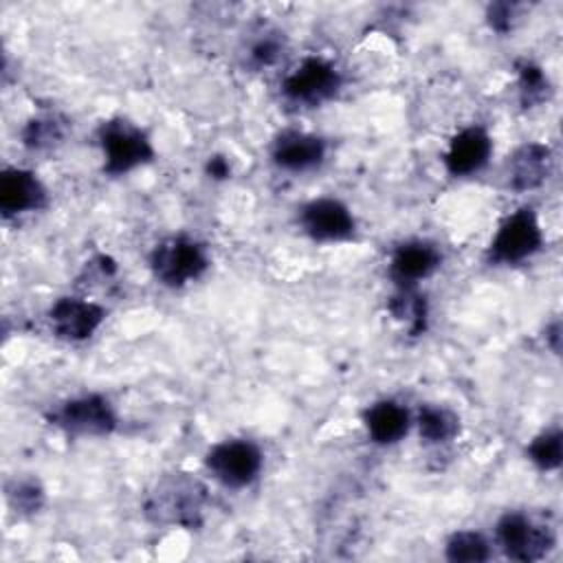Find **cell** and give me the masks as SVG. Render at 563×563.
Wrapping results in <instances>:
<instances>
[{"label":"cell","instance_id":"1","mask_svg":"<svg viewBox=\"0 0 563 563\" xmlns=\"http://www.w3.org/2000/svg\"><path fill=\"white\" fill-rule=\"evenodd\" d=\"M211 264L207 246L185 233L161 240L150 253L152 277L165 288H183L200 279Z\"/></svg>","mask_w":563,"mask_h":563},{"label":"cell","instance_id":"2","mask_svg":"<svg viewBox=\"0 0 563 563\" xmlns=\"http://www.w3.org/2000/svg\"><path fill=\"white\" fill-rule=\"evenodd\" d=\"M97 143L103 156V172L108 176H125L154 158V145L145 130L123 117L103 121L97 130Z\"/></svg>","mask_w":563,"mask_h":563},{"label":"cell","instance_id":"3","mask_svg":"<svg viewBox=\"0 0 563 563\" xmlns=\"http://www.w3.org/2000/svg\"><path fill=\"white\" fill-rule=\"evenodd\" d=\"M207 501L205 486L187 475H174L158 484L145 504V512L156 523L194 528L200 523Z\"/></svg>","mask_w":563,"mask_h":563},{"label":"cell","instance_id":"4","mask_svg":"<svg viewBox=\"0 0 563 563\" xmlns=\"http://www.w3.org/2000/svg\"><path fill=\"white\" fill-rule=\"evenodd\" d=\"M543 246V229L532 207H519L508 213L495 235L488 242L486 260L493 266H517L532 255H537Z\"/></svg>","mask_w":563,"mask_h":563},{"label":"cell","instance_id":"5","mask_svg":"<svg viewBox=\"0 0 563 563\" xmlns=\"http://www.w3.org/2000/svg\"><path fill=\"white\" fill-rule=\"evenodd\" d=\"M343 88L341 70L321 55L303 57L282 81V95L288 103L317 108L328 103Z\"/></svg>","mask_w":563,"mask_h":563},{"label":"cell","instance_id":"6","mask_svg":"<svg viewBox=\"0 0 563 563\" xmlns=\"http://www.w3.org/2000/svg\"><path fill=\"white\" fill-rule=\"evenodd\" d=\"M495 541L508 559L534 563L550 554L556 537L548 523H539L526 512L508 510L495 523Z\"/></svg>","mask_w":563,"mask_h":563},{"label":"cell","instance_id":"7","mask_svg":"<svg viewBox=\"0 0 563 563\" xmlns=\"http://www.w3.org/2000/svg\"><path fill=\"white\" fill-rule=\"evenodd\" d=\"M205 468L227 488H246L260 477L264 468V453L253 440L229 438L207 451Z\"/></svg>","mask_w":563,"mask_h":563},{"label":"cell","instance_id":"8","mask_svg":"<svg viewBox=\"0 0 563 563\" xmlns=\"http://www.w3.org/2000/svg\"><path fill=\"white\" fill-rule=\"evenodd\" d=\"M48 422L68 435L77 438H101L110 435L117 424V411L112 402L101 394H81L66 398L51 413Z\"/></svg>","mask_w":563,"mask_h":563},{"label":"cell","instance_id":"9","mask_svg":"<svg viewBox=\"0 0 563 563\" xmlns=\"http://www.w3.org/2000/svg\"><path fill=\"white\" fill-rule=\"evenodd\" d=\"M301 231L314 242H343L356 233L354 213L339 198L321 196L301 205L297 213Z\"/></svg>","mask_w":563,"mask_h":563},{"label":"cell","instance_id":"10","mask_svg":"<svg viewBox=\"0 0 563 563\" xmlns=\"http://www.w3.org/2000/svg\"><path fill=\"white\" fill-rule=\"evenodd\" d=\"M46 317L55 339L66 343H81L101 328L106 321V308L86 297L66 295L53 301Z\"/></svg>","mask_w":563,"mask_h":563},{"label":"cell","instance_id":"11","mask_svg":"<svg viewBox=\"0 0 563 563\" xmlns=\"http://www.w3.org/2000/svg\"><path fill=\"white\" fill-rule=\"evenodd\" d=\"M442 264L440 249L429 240H405L389 257V277L396 288H416L422 279L431 277Z\"/></svg>","mask_w":563,"mask_h":563},{"label":"cell","instance_id":"12","mask_svg":"<svg viewBox=\"0 0 563 563\" xmlns=\"http://www.w3.org/2000/svg\"><path fill=\"white\" fill-rule=\"evenodd\" d=\"M48 194L35 172L24 167H7L0 174V213L18 218L44 209Z\"/></svg>","mask_w":563,"mask_h":563},{"label":"cell","instance_id":"13","mask_svg":"<svg viewBox=\"0 0 563 563\" xmlns=\"http://www.w3.org/2000/svg\"><path fill=\"white\" fill-rule=\"evenodd\" d=\"M328 145L321 136L301 132V130H284L275 136L271 145V161L277 169L301 174L319 167L325 161Z\"/></svg>","mask_w":563,"mask_h":563},{"label":"cell","instance_id":"14","mask_svg":"<svg viewBox=\"0 0 563 563\" xmlns=\"http://www.w3.org/2000/svg\"><path fill=\"white\" fill-rule=\"evenodd\" d=\"M493 154V139L482 125H468L455 132L444 152V167L453 178L477 174Z\"/></svg>","mask_w":563,"mask_h":563},{"label":"cell","instance_id":"15","mask_svg":"<svg viewBox=\"0 0 563 563\" xmlns=\"http://www.w3.org/2000/svg\"><path fill=\"white\" fill-rule=\"evenodd\" d=\"M554 167V154L545 143H523L519 145L506 163L508 187L515 191H532L545 185Z\"/></svg>","mask_w":563,"mask_h":563},{"label":"cell","instance_id":"16","mask_svg":"<svg viewBox=\"0 0 563 563\" xmlns=\"http://www.w3.org/2000/svg\"><path fill=\"white\" fill-rule=\"evenodd\" d=\"M363 427L374 444L391 446L409 433L411 413L402 402L394 398H383L372 402L363 411Z\"/></svg>","mask_w":563,"mask_h":563},{"label":"cell","instance_id":"17","mask_svg":"<svg viewBox=\"0 0 563 563\" xmlns=\"http://www.w3.org/2000/svg\"><path fill=\"white\" fill-rule=\"evenodd\" d=\"M387 312L407 330L409 336H420L429 325L427 297L416 288H396L387 299Z\"/></svg>","mask_w":563,"mask_h":563},{"label":"cell","instance_id":"18","mask_svg":"<svg viewBox=\"0 0 563 563\" xmlns=\"http://www.w3.org/2000/svg\"><path fill=\"white\" fill-rule=\"evenodd\" d=\"M70 125L68 121L57 112H46L31 117L22 128V145L31 152H48L64 143Z\"/></svg>","mask_w":563,"mask_h":563},{"label":"cell","instance_id":"19","mask_svg":"<svg viewBox=\"0 0 563 563\" xmlns=\"http://www.w3.org/2000/svg\"><path fill=\"white\" fill-rule=\"evenodd\" d=\"M418 435L424 444H446L460 433V418L442 405H422L416 413Z\"/></svg>","mask_w":563,"mask_h":563},{"label":"cell","instance_id":"20","mask_svg":"<svg viewBox=\"0 0 563 563\" xmlns=\"http://www.w3.org/2000/svg\"><path fill=\"white\" fill-rule=\"evenodd\" d=\"M517 70V92H519V103L521 108H537L545 103L552 95V84L545 70L534 64L532 59H519L515 64Z\"/></svg>","mask_w":563,"mask_h":563},{"label":"cell","instance_id":"21","mask_svg":"<svg viewBox=\"0 0 563 563\" xmlns=\"http://www.w3.org/2000/svg\"><path fill=\"white\" fill-rule=\"evenodd\" d=\"M444 556L453 563H482L490 559V543L477 530H457L446 539Z\"/></svg>","mask_w":563,"mask_h":563},{"label":"cell","instance_id":"22","mask_svg":"<svg viewBox=\"0 0 563 563\" xmlns=\"http://www.w3.org/2000/svg\"><path fill=\"white\" fill-rule=\"evenodd\" d=\"M561 442H563V435H561L559 427L543 429L541 433H537L530 440V444L526 449V455L534 464V468H539L543 473L559 471L561 462H563V446H561Z\"/></svg>","mask_w":563,"mask_h":563},{"label":"cell","instance_id":"23","mask_svg":"<svg viewBox=\"0 0 563 563\" xmlns=\"http://www.w3.org/2000/svg\"><path fill=\"white\" fill-rule=\"evenodd\" d=\"M7 504L18 512V515H35L44 506V488L40 486L37 479L22 477L13 479L4 486Z\"/></svg>","mask_w":563,"mask_h":563},{"label":"cell","instance_id":"24","mask_svg":"<svg viewBox=\"0 0 563 563\" xmlns=\"http://www.w3.org/2000/svg\"><path fill=\"white\" fill-rule=\"evenodd\" d=\"M282 53H284V42L277 37V33H266L251 44L249 64L255 68H268L279 62Z\"/></svg>","mask_w":563,"mask_h":563},{"label":"cell","instance_id":"25","mask_svg":"<svg viewBox=\"0 0 563 563\" xmlns=\"http://www.w3.org/2000/svg\"><path fill=\"white\" fill-rule=\"evenodd\" d=\"M521 9L523 4L519 2H490L486 7V22L495 33L506 35L517 26L521 18Z\"/></svg>","mask_w":563,"mask_h":563},{"label":"cell","instance_id":"26","mask_svg":"<svg viewBox=\"0 0 563 563\" xmlns=\"http://www.w3.org/2000/svg\"><path fill=\"white\" fill-rule=\"evenodd\" d=\"M205 172H207V176L213 178V180H224V178L231 176V165H229V161H227L224 156L216 154V156H209V158H207Z\"/></svg>","mask_w":563,"mask_h":563},{"label":"cell","instance_id":"27","mask_svg":"<svg viewBox=\"0 0 563 563\" xmlns=\"http://www.w3.org/2000/svg\"><path fill=\"white\" fill-rule=\"evenodd\" d=\"M545 341H548L550 350H552L554 354H559V350H561V321H559V319H554V321L545 328Z\"/></svg>","mask_w":563,"mask_h":563}]
</instances>
